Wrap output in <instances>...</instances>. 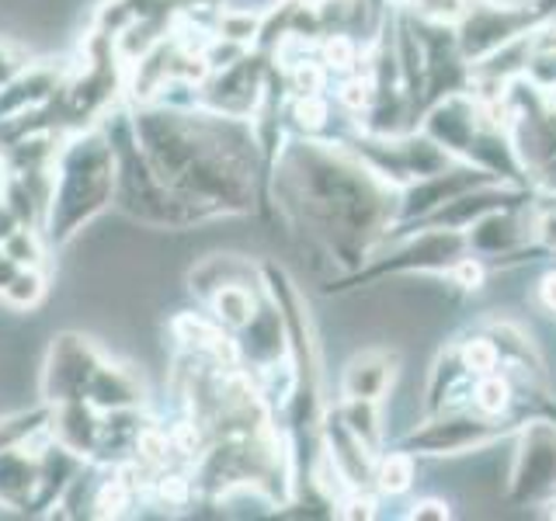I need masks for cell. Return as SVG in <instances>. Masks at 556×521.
<instances>
[{"instance_id":"obj_10","label":"cell","mask_w":556,"mask_h":521,"mask_svg":"<svg viewBox=\"0 0 556 521\" xmlns=\"http://www.w3.org/2000/svg\"><path fill=\"white\" fill-rule=\"evenodd\" d=\"M49 295V271L42 268H17L11 282L0 289V303L14 313H35Z\"/></svg>"},{"instance_id":"obj_2","label":"cell","mask_w":556,"mask_h":521,"mask_svg":"<svg viewBox=\"0 0 556 521\" xmlns=\"http://www.w3.org/2000/svg\"><path fill=\"white\" fill-rule=\"evenodd\" d=\"M115 205V150L104 126L63 136L52 161V188L39 230L52 251H66Z\"/></svg>"},{"instance_id":"obj_9","label":"cell","mask_w":556,"mask_h":521,"mask_svg":"<svg viewBox=\"0 0 556 521\" xmlns=\"http://www.w3.org/2000/svg\"><path fill=\"white\" fill-rule=\"evenodd\" d=\"M0 251H4L17 268H42L49 271V257L56 254L49 247V240L42 237L39 226H14V230L0 240Z\"/></svg>"},{"instance_id":"obj_5","label":"cell","mask_w":556,"mask_h":521,"mask_svg":"<svg viewBox=\"0 0 556 521\" xmlns=\"http://www.w3.org/2000/svg\"><path fill=\"white\" fill-rule=\"evenodd\" d=\"M42 442L0 452V508L28 514L39 504L42 486Z\"/></svg>"},{"instance_id":"obj_1","label":"cell","mask_w":556,"mask_h":521,"mask_svg":"<svg viewBox=\"0 0 556 521\" xmlns=\"http://www.w3.org/2000/svg\"><path fill=\"white\" fill-rule=\"evenodd\" d=\"M129 122L139 150L174 195L208 219L251 208L257 147L243 118L199 104L139 101Z\"/></svg>"},{"instance_id":"obj_7","label":"cell","mask_w":556,"mask_h":521,"mask_svg":"<svg viewBox=\"0 0 556 521\" xmlns=\"http://www.w3.org/2000/svg\"><path fill=\"white\" fill-rule=\"evenodd\" d=\"M87 404L101 414L143 410L147 382H143V372H139V365L104 355V361L98 365V372L91 379V390H87Z\"/></svg>"},{"instance_id":"obj_14","label":"cell","mask_w":556,"mask_h":521,"mask_svg":"<svg viewBox=\"0 0 556 521\" xmlns=\"http://www.w3.org/2000/svg\"><path fill=\"white\" fill-rule=\"evenodd\" d=\"M463 361L469 372L486 376V372H494V365H497V347L491 341H469L463 352Z\"/></svg>"},{"instance_id":"obj_12","label":"cell","mask_w":556,"mask_h":521,"mask_svg":"<svg viewBox=\"0 0 556 521\" xmlns=\"http://www.w3.org/2000/svg\"><path fill=\"white\" fill-rule=\"evenodd\" d=\"M410 476H414V466L407 456H390L379 469V486L387 494H404L410 486Z\"/></svg>"},{"instance_id":"obj_6","label":"cell","mask_w":556,"mask_h":521,"mask_svg":"<svg viewBox=\"0 0 556 521\" xmlns=\"http://www.w3.org/2000/svg\"><path fill=\"white\" fill-rule=\"evenodd\" d=\"M101 424H104L101 410H94L87 399H70V404L49 407L46 434L52 445H60L63 452H70V456L94 462L98 445H101Z\"/></svg>"},{"instance_id":"obj_17","label":"cell","mask_w":556,"mask_h":521,"mask_svg":"<svg viewBox=\"0 0 556 521\" xmlns=\"http://www.w3.org/2000/svg\"><path fill=\"white\" fill-rule=\"evenodd\" d=\"M410 518H448V508L442 500H417Z\"/></svg>"},{"instance_id":"obj_4","label":"cell","mask_w":556,"mask_h":521,"mask_svg":"<svg viewBox=\"0 0 556 521\" xmlns=\"http://www.w3.org/2000/svg\"><path fill=\"white\" fill-rule=\"evenodd\" d=\"M66 77H70L66 60H52V56L25 60L4 84H0V126L52 104L63 91Z\"/></svg>"},{"instance_id":"obj_15","label":"cell","mask_w":556,"mask_h":521,"mask_svg":"<svg viewBox=\"0 0 556 521\" xmlns=\"http://www.w3.org/2000/svg\"><path fill=\"white\" fill-rule=\"evenodd\" d=\"M324 60L330 66H338V69H352L355 63V46L344 39V35H334V39H327L324 46Z\"/></svg>"},{"instance_id":"obj_16","label":"cell","mask_w":556,"mask_h":521,"mask_svg":"<svg viewBox=\"0 0 556 521\" xmlns=\"http://www.w3.org/2000/svg\"><path fill=\"white\" fill-rule=\"evenodd\" d=\"M25 60H28L25 49H17L14 42H0V84H4Z\"/></svg>"},{"instance_id":"obj_3","label":"cell","mask_w":556,"mask_h":521,"mask_svg":"<svg viewBox=\"0 0 556 521\" xmlns=\"http://www.w3.org/2000/svg\"><path fill=\"white\" fill-rule=\"evenodd\" d=\"M104 355L109 352H101V344L87 330H60V334H52L39 361V399L46 407L87 399V390H91V379Z\"/></svg>"},{"instance_id":"obj_19","label":"cell","mask_w":556,"mask_h":521,"mask_svg":"<svg viewBox=\"0 0 556 521\" xmlns=\"http://www.w3.org/2000/svg\"><path fill=\"white\" fill-rule=\"evenodd\" d=\"M543 300H546L549 309H556V271L546 275V282H543Z\"/></svg>"},{"instance_id":"obj_13","label":"cell","mask_w":556,"mask_h":521,"mask_svg":"<svg viewBox=\"0 0 556 521\" xmlns=\"http://www.w3.org/2000/svg\"><path fill=\"white\" fill-rule=\"evenodd\" d=\"M477 407L486 414H501L504 407H508V382L486 372V379L477 386Z\"/></svg>"},{"instance_id":"obj_8","label":"cell","mask_w":556,"mask_h":521,"mask_svg":"<svg viewBox=\"0 0 556 521\" xmlns=\"http://www.w3.org/2000/svg\"><path fill=\"white\" fill-rule=\"evenodd\" d=\"M205 309H208V317L226 330V334H233V330H240L257 313V300H254L251 285L237 282V285H223L208 295Z\"/></svg>"},{"instance_id":"obj_18","label":"cell","mask_w":556,"mask_h":521,"mask_svg":"<svg viewBox=\"0 0 556 521\" xmlns=\"http://www.w3.org/2000/svg\"><path fill=\"white\" fill-rule=\"evenodd\" d=\"M348 508H352V511H344V518H372V508H376V504L369 500V497H362V500H352V504H348Z\"/></svg>"},{"instance_id":"obj_11","label":"cell","mask_w":556,"mask_h":521,"mask_svg":"<svg viewBox=\"0 0 556 521\" xmlns=\"http://www.w3.org/2000/svg\"><path fill=\"white\" fill-rule=\"evenodd\" d=\"M382 386H387V361L379 355H365L344 372V396L355 404H369L382 393Z\"/></svg>"}]
</instances>
